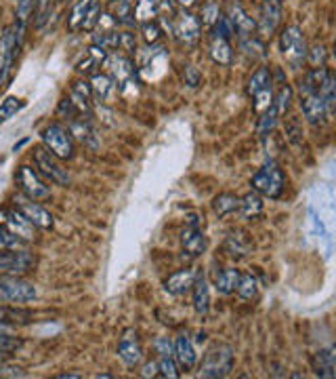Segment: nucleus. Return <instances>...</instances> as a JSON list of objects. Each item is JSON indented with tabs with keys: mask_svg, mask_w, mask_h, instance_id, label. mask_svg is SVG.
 I'll list each match as a JSON object with an SVG mask.
<instances>
[{
	"mask_svg": "<svg viewBox=\"0 0 336 379\" xmlns=\"http://www.w3.org/2000/svg\"><path fill=\"white\" fill-rule=\"evenodd\" d=\"M17 186H19V190L30 198V200H36V202H40V200H46V198H50V190H48V186L42 182V177L34 171V169H30V167H19V171H17Z\"/></svg>",
	"mask_w": 336,
	"mask_h": 379,
	"instance_id": "12",
	"label": "nucleus"
},
{
	"mask_svg": "<svg viewBox=\"0 0 336 379\" xmlns=\"http://www.w3.org/2000/svg\"><path fill=\"white\" fill-rule=\"evenodd\" d=\"M238 279H240V270H236V267H223L221 272L214 276V289L221 295H232V293H236Z\"/></svg>",
	"mask_w": 336,
	"mask_h": 379,
	"instance_id": "26",
	"label": "nucleus"
},
{
	"mask_svg": "<svg viewBox=\"0 0 336 379\" xmlns=\"http://www.w3.org/2000/svg\"><path fill=\"white\" fill-rule=\"evenodd\" d=\"M305 60L309 62V66H311V68H324V66H326V62H328V49H326V44L315 42L313 46H309V49H307V58H305Z\"/></svg>",
	"mask_w": 336,
	"mask_h": 379,
	"instance_id": "38",
	"label": "nucleus"
},
{
	"mask_svg": "<svg viewBox=\"0 0 336 379\" xmlns=\"http://www.w3.org/2000/svg\"><path fill=\"white\" fill-rule=\"evenodd\" d=\"M277 121H279L277 112L273 110V105H269L263 114H259V123H256V135H259L261 139H267V137L273 133V129H275Z\"/></svg>",
	"mask_w": 336,
	"mask_h": 379,
	"instance_id": "34",
	"label": "nucleus"
},
{
	"mask_svg": "<svg viewBox=\"0 0 336 379\" xmlns=\"http://www.w3.org/2000/svg\"><path fill=\"white\" fill-rule=\"evenodd\" d=\"M101 15V0H78L68 19V28L76 30H93Z\"/></svg>",
	"mask_w": 336,
	"mask_h": 379,
	"instance_id": "9",
	"label": "nucleus"
},
{
	"mask_svg": "<svg viewBox=\"0 0 336 379\" xmlns=\"http://www.w3.org/2000/svg\"><path fill=\"white\" fill-rule=\"evenodd\" d=\"M240 206V198L236 194H218L214 200H212V209L218 218H225V215H232L236 213Z\"/></svg>",
	"mask_w": 336,
	"mask_h": 379,
	"instance_id": "31",
	"label": "nucleus"
},
{
	"mask_svg": "<svg viewBox=\"0 0 336 379\" xmlns=\"http://www.w3.org/2000/svg\"><path fill=\"white\" fill-rule=\"evenodd\" d=\"M26 107V101L19 97H7L3 103H0V125L7 123L9 118H13L17 112H21Z\"/></svg>",
	"mask_w": 336,
	"mask_h": 379,
	"instance_id": "36",
	"label": "nucleus"
},
{
	"mask_svg": "<svg viewBox=\"0 0 336 379\" xmlns=\"http://www.w3.org/2000/svg\"><path fill=\"white\" fill-rule=\"evenodd\" d=\"M284 7L282 0H263L259 9V21H256V32L261 36H271L282 24Z\"/></svg>",
	"mask_w": 336,
	"mask_h": 379,
	"instance_id": "13",
	"label": "nucleus"
},
{
	"mask_svg": "<svg viewBox=\"0 0 336 379\" xmlns=\"http://www.w3.org/2000/svg\"><path fill=\"white\" fill-rule=\"evenodd\" d=\"M53 13V0H36L34 3V26L42 28Z\"/></svg>",
	"mask_w": 336,
	"mask_h": 379,
	"instance_id": "40",
	"label": "nucleus"
},
{
	"mask_svg": "<svg viewBox=\"0 0 336 379\" xmlns=\"http://www.w3.org/2000/svg\"><path fill=\"white\" fill-rule=\"evenodd\" d=\"M156 352H158V356H173V344L168 342V337H158Z\"/></svg>",
	"mask_w": 336,
	"mask_h": 379,
	"instance_id": "49",
	"label": "nucleus"
},
{
	"mask_svg": "<svg viewBox=\"0 0 336 379\" xmlns=\"http://www.w3.org/2000/svg\"><path fill=\"white\" fill-rule=\"evenodd\" d=\"M141 32H143V38H145V42H151V44H156V42L160 40V34H162V30H160L158 21H147V24H141Z\"/></svg>",
	"mask_w": 336,
	"mask_h": 379,
	"instance_id": "46",
	"label": "nucleus"
},
{
	"mask_svg": "<svg viewBox=\"0 0 336 379\" xmlns=\"http://www.w3.org/2000/svg\"><path fill=\"white\" fill-rule=\"evenodd\" d=\"M221 7H218V3H206L204 5V9H202V26H206V28H212L214 24H216V19L221 17Z\"/></svg>",
	"mask_w": 336,
	"mask_h": 379,
	"instance_id": "43",
	"label": "nucleus"
},
{
	"mask_svg": "<svg viewBox=\"0 0 336 379\" xmlns=\"http://www.w3.org/2000/svg\"><path fill=\"white\" fill-rule=\"evenodd\" d=\"M19 211L24 213V218L30 224H34V228H40V230L53 228V215L44 206H40L36 200H24L19 204Z\"/></svg>",
	"mask_w": 336,
	"mask_h": 379,
	"instance_id": "20",
	"label": "nucleus"
},
{
	"mask_svg": "<svg viewBox=\"0 0 336 379\" xmlns=\"http://www.w3.org/2000/svg\"><path fill=\"white\" fill-rule=\"evenodd\" d=\"M24 318H28V314H26V312L15 310V308H7V306H0V322H5V324L28 322V320H24Z\"/></svg>",
	"mask_w": 336,
	"mask_h": 379,
	"instance_id": "44",
	"label": "nucleus"
},
{
	"mask_svg": "<svg viewBox=\"0 0 336 379\" xmlns=\"http://www.w3.org/2000/svg\"><path fill=\"white\" fill-rule=\"evenodd\" d=\"M91 91H93V99L97 103H109L111 97H114L116 82L111 80L107 74H95L91 80Z\"/></svg>",
	"mask_w": 336,
	"mask_h": 379,
	"instance_id": "25",
	"label": "nucleus"
},
{
	"mask_svg": "<svg viewBox=\"0 0 336 379\" xmlns=\"http://www.w3.org/2000/svg\"><path fill=\"white\" fill-rule=\"evenodd\" d=\"M24 238H19L11 228L7 226H0V249H26Z\"/></svg>",
	"mask_w": 336,
	"mask_h": 379,
	"instance_id": "39",
	"label": "nucleus"
},
{
	"mask_svg": "<svg viewBox=\"0 0 336 379\" xmlns=\"http://www.w3.org/2000/svg\"><path fill=\"white\" fill-rule=\"evenodd\" d=\"M42 141H44V148L50 150L59 160H70L74 156V139L70 131L57 123L48 125L42 131Z\"/></svg>",
	"mask_w": 336,
	"mask_h": 379,
	"instance_id": "6",
	"label": "nucleus"
},
{
	"mask_svg": "<svg viewBox=\"0 0 336 379\" xmlns=\"http://www.w3.org/2000/svg\"><path fill=\"white\" fill-rule=\"evenodd\" d=\"M324 99V105H326V112H328V118L334 114V107H336V85H334V76L332 72L324 78V82L319 85V91H317Z\"/></svg>",
	"mask_w": 336,
	"mask_h": 379,
	"instance_id": "32",
	"label": "nucleus"
},
{
	"mask_svg": "<svg viewBox=\"0 0 336 379\" xmlns=\"http://www.w3.org/2000/svg\"><path fill=\"white\" fill-rule=\"evenodd\" d=\"M76 377H78V375H72V373H70V375H59V379H76Z\"/></svg>",
	"mask_w": 336,
	"mask_h": 379,
	"instance_id": "56",
	"label": "nucleus"
},
{
	"mask_svg": "<svg viewBox=\"0 0 336 379\" xmlns=\"http://www.w3.org/2000/svg\"><path fill=\"white\" fill-rule=\"evenodd\" d=\"M279 51L292 68H301L307 58V42L299 26H286L279 34Z\"/></svg>",
	"mask_w": 336,
	"mask_h": 379,
	"instance_id": "4",
	"label": "nucleus"
},
{
	"mask_svg": "<svg viewBox=\"0 0 336 379\" xmlns=\"http://www.w3.org/2000/svg\"><path fill=\"white\" fill-rule=\"evenodd\" d=\"M208 53H210L212 62L218 64V66H230V64H232V58H234V51H232L230 38L218 36V34H212V36H210Z\"/></svg>",
	"mask_w": 336,
	"mask_h": 379,
	"instance_id": "22",
	"label": "nucleus"
},
{
	"mask_svg": "<svg viewBox=\"0 0 336 379\" xmlns=\"http://www.w3.org/2000/svg\"><path fill=\"white\" fill-rule=\"evenodd\" d=\"M269 87H271V70H269V68H259V70H254L252 76L248 78L246 91H248L250 97H254V95H259L261 91H265V89H269Z\"/></svg>",
	"mask_w": 336,
	"mask_h": 379,
	"instance_id": "30",
	"label": "nucleus"
},
{
	"mask_svg": "<svg viewBox=\"0 0 336 379\" xmlns=\"http://www.w3.org/2000/svg\"><path fill=\"white\" fill-rule=\"evenodd\" d=\"M240 44H242V51L246 53L248 58H252V60H261V58H265V44H263L259 38L250 36V38L240 40Z\"/></svg>",
	"mask_w": 336,
	"mask_h": 379,
	"instance_id": "41",
	"label": "nucleus"
},
{
	"mask_svg": "<svg viewBox=\"0 0 336 379\" xmlns=\"http://www.w3.org/2000/svg\"><path fill=\"white\" fill-rule=\"evenodd\" d=\"M290 101H292V89L288 85H282V87L277 89V93L273 95V101H271L273 110L277 112L279 118H282L290 110Z\"/></svg>",
	"mask_w": 336,
	"mask_h": 379,
	"instance_id": "35",
	"label": "nucleus"
},
{
	"mask_svg": "<svg viewBox=\"0 0 336 379\" xmlns=\"http://www.w3.org/2000/svg\"><path fill=\"white\" fill-rule=\"evenodd\" d=\"M252 99H254V103H252L254 112H256V114H263V112L267 110V107L271 105V101H273L271 87H269V89H265V91H261V93H259V95H254Z\"/></svg>",
	"mask_w": 336,
	"mask_h": 379,
	"instance_id": "45",
	"label": "nucleus"
},
{
	"mask_svg": "<svg viewBox=\"0 0 336 379\" xmlns=\"http://www.w3.org/2000/svg\"><path fill=\"white\" fill-rule=\"evenodd\" d=\"M70 135H74L80 143H84L88 150H97L99 148V137H97V131L91 127V123L86 118H78V121H72L70 123Z\"/></svg>",
	"mask_w": 336,
	"mask_h": 379,
	"instance_id": "23",
	"label": "nucleus"
},
{
	"mask_svg": "<svg viewBox=\"0 0 336 379\" xmlns=\"http://www.w3.org/2000/svg\"><path fill=\"white\" fill-rule=\"evenodd\" d=\"M158 375L162 377H179V369H177V362H175V356H158Z\"/></svg>",
	"mask_w": 336,
	"mask_h": 379,
	"instance_id": "42",
	"label": "nucleus"
},
{
	"mask_svg": "<svg viewBox=\"0 0 336 379\" xmlns=\"http://www.w3.org/2000/svg\"><path fill=\"white\" fill-rule=\"evenodd\" d=\"M26 373L21 369H15V367H3L0 364V377H24Z\"/></svg>",
	"mask_w": 336,
	"mask_h": 379,
	"instance_id": "51",
	"label": "nucleus"
},
{
	"mask_svg": "<svg viewBox=\"0 0 336 379\" xmlns=\"http://www.w3.org/2000/svg\"><path fill=\"white\" fill-rule=\"evenodd\" d=\"M143 377H156L158 375V362H147L141 371Z\"/></svg>",
	"mask_w": 336,
	"mask_h": 379,
	"instance_id": "52",
	"label": "nucleus"
},
{
	"mask_svg": "<svg viewBox=\"0 0 336 379\" xmlns=\"http://www.w3.org/2000/svg\"><path fill=\"white\" fill-rule=\"evenodd\" d=\"M26 143H28V139H24V141H19V143H15V148H13V152H17V150H19V148H24V146H26Z\"/></svg>",
	"mask_w": 336,
	"mask_h": 379,
	"instance_id": "55",
	"label": "nucleus"
},
{
	"mask_svg": "<svg viewBox=\"0 0 336 379\" xmlns=\"http://www.w3.org/2000/svg\"><path fill=\"white\" fill-rule=\"evenodd\" d=\"M240 215L244 220H256L263 213V200L261 196L252 190L250 194H246L244 198H240V206H238Z\"/></svg>",
	"mask_w": 336,
	"mask_h": 379,
	"instance_id": "29",
	"label": "nucleus"
},
{
	"mask_svg": "<svg viewBox=\"0 0 336 379\" xmlns=\"http://www.w3.org/2000/svg\"><path fill=\"white\" fill-rule=\"evenodd\" d=\"M252 190L259 194V196H265V198H279L284 192V186H286V177H284V171L279 169L273 160L265 162V165L254 173L252 182H250Z\"/></svg>",
	"mask_w": 336,
	"mask_h": 379,
	"instance_id": "2",
	"label": "nucleus"
},
{
	"mask_svg": "<svg viewBox=\"0 0 336 379\" xmlns=\"http://www.w3.org/2000/svg\"><path fill=\"white\" fill-rule=\"evenodd\" d=\"M192 301H194V310L198 314H206L210 308V291H208V281L202 272L196 274V281L192 285Z\"/></svg>",
	"mask_w": 336,
	"mask_h": 379,
	"instance_id": "24",
	"label": "nucleus"
},
{
	"mask_svg": "<svg viewBox=\"0 0 336 379\" xmlns=\"http://www.w3.org/2000/svg\"><path fill=\"white\" fill-rule=\"evenodd\" d=\"M9 360V352H5V350H0V364H5Z\"/></svg>",
	"mask_w": 336,
	"mask_h": 379,
	"instance_id": "54",
	"label": "nucleus"
},
{
	"mask_svg": "<svg viewBox=\"0 0 336 379\" xmlns=\"http://www.w3.org/2000/svg\"><path fill=\"white\" fill-rule=\"evenodd\" d=\"M301 95V110L307 118L309 125L317 127V125H324L326 118H328V112H326V105H324V99L319 93L311 91V93H299Z\"/></svg>",
	"mask_w": 336,
	"mask_h": 379,
	"instance_id": "16",
	"label": "nucleus"
},
{
	"mask_svg": "<svg viewBox=\"0 0 336 379\" xmlns=\"http://www.w3.org/2000/svg\"><path fill=\"white\" fill-rule=\"evenodd\" d=\"M196 270L194 267H183V270H179V272H175V274H171L166 279V283H164V289L171 293V295H175V297H181V295H185V293H189L192 291V285H194V281H196Z\"/></svg>",
	"mask_w": 336,
	"mask_h": 379,
	"instance_id": "19",
	"label": "nucleus"
},
{
	"mask_svg": "<svg viewBox=\"0 0 336 379\" xmlns=\"http://www.w3.org/2000/svg\"><path fill=\"white\" fill-rule=\"evenodd\" d=\"M120 51H124L127 55H131V53H135L137 49V40H135V34L131 32H120Z\"/></svg>",
	"mask_w": 336,
	"mask_h": 379,
	"instance_id": "48",
	"label": "nucleus"
},
{
	"mask_svg": "<svg viewBox=\"0 0 336 379\" xmlns=\"http://www.w3.org/2000/svg\"><path fill=\"white\" fill-rule=\"evenodd\" d=\"M111 3H118V0H111Z\"/></svg>",
	"mask_w": 336,
	"mask_h": 379,
	"instance_id": "58",
	"label": "nucleus"
},
{
	"mask_svg": "<svg viewBox=\"0 0 336 379\" xmlns=\"http://www.w3.org/2000/svg\"><path fill=\"white\" fill-rule=\"evenodd\" d=\"M311 364H313V371H315L317 377L332 379L336 375V352H334V348L330 346V348H324L317 354H313Z\"/></svg>",
	"mask_w": 336,
	"mask_h": 379,
	"instance_id": "21",
	"label": "nucleus"
},
{
	"mask_svg": "<svg viewBox=\"0 0 336 379\" xmlns=\"http://www.w3.org/2000/svg\"><path fill=\"white\" fill-rule=\"evenodd\" d=\"M103 68H107V76L114 80L120 89L135 74L133 62L129 60V55H122V53H114V55H107L105 62H103Z\"/></svg>",
	"mask_w": 336,
	"mask_h": 379,
	"instance_id": "14",
	"label": "nucleus"
},
{
	"mask_svg": "<svg viewBox=\"0 0 336 379\" xmlns=\"http://www.w3.org/2000/svg\"><path fill=\"white\" fill-rule=\"evenodd\" d=\"M171 28H173L175 38L179 42H183V44H194L200 38V34H202L200 19L194 13H189L187 9H179L175 13V17L171 21Z\"/></svg>",
	"mask_w": 336,
	"mask_h": 379,
	"instance_id": "10",
	"label": "nucleus"
},
{
	"mask_svg": "<svg viewBox=\"0 0 336 379\" xmlns=\"http://www.w3.org/2000/svg\"><path fill=\"white\" fill-rule=\"evenodd\" d=\"M59 3H68V0H59Z\"/></svg>",
	"mask_w": 336,
	"mask_h": 379,
	"instance_id": "57",
	"label": "nucleus"
},
{
	"mask_svg": "<svg viewBox=\"0 0 336 379\" xmlns=\"http://www.w3.org/2000/svg\"><path fill=\"white\" fill-rule=\"evenodd\" d=\"M36 259L28 249H0V274L21 276L32 272Z\"/></svg>",
	"mask_w": 336,
	"mask_h": 379,
	"instance_id": "7",
	"label": "nucleus"
},
{
	"mask_svg": "<svg viewBox=\"0 0 336 379\" xmlns=\"http://www.w3.org/2000/svg\"><path fill=\"white\" fill-rule=\"evenodd\" d=\"M158 17V3L156 0H137L133 5V19L135 24H147V21H156Z\"/></svg>",
	"mask_w": 336,
	"mask_h": 379,
	"instance_id": "28",
	"label": "nucleus"
},
{
	"mask_svg": "<svg viewBox=\"0 0 336 379\" xmlns=\"http://www.w3.org/2000/svg\"><path fill=\"white\" fill-rule=\"evenodd\" d=\"M236 291L242 299H254L259 295V283L252 274H240Z\"/></svg>",
	"mask_w": 336,
	"mask_h": 379,
	"instance_id": "37",
	"label": "nucleus"
},
{
	"mask_svg": "<svg viewBox=\"0 0 336 379\" xmlns=\"http://www.w3.org/2000/svg\"><path fill=\"white\" fill-rule=\"evenodd\" d=\"M7 228H11L19 238L32 240L34 238V224H30L21 211H7Z\"/></svg>",
	"mask_w": 336,
	"mask_h": 379,
	"instance_id": "27",
	"label": "nucleus"
},
{
	"mask_svg": "<svg viewBox=\"0 0 336 379\" xmlns=\"http://www.w3.org/2000/svg\"><path fill=\"white\" fill-rule=\"evenodd\" d=\"M185 74H187V85L189 87H198V82H200V74H198V70L194 68V66H187L185 68Z\"/></svg>",
	"mask_w": 336,
	"mask_h": 379,
	"instance_id": "50",
	"label": "nucleus"
},
{
	"mask_svg": "<svg viewBox=\"0 0 336 379\" xmlns=\"http://www.w3.org/2000/svg\"><path fill=\"white\" fill-rule=\"evenodd\" d=\"M206 245H208L206 236L200 230L198 222H189L183 228V232H181V247H183V251L187 255H192V257H198V255H202L206 251Z\"/></svg>",
	"mask_w": 336,
	"mask_h": 379,
	"instance_id": "17",
	"label": "nucleus"
},
{
	"mask_svg": "<svg viewBox=\"0 0 336 379\" xmlns=\"http://www.w3.org/2000/svg\"><path fill=\"white\" fill-rule=\"evenodd\" d=\"M36 287L19 276L0 274V301L9 303H30L36 299Z\"/></svg>",
	"mask_w": 336,
	"mask_h": 379,
	"instance_id": "5",
	"label": "nucleus"
},
{
	"mask_svg": "<svg viewBox=\"0 0 336 379\" xmlns=\"http://www.w3.org/2000/svg\"><path fill=\"white\" fill-rule=\"evenodd\" d=\"M173 356H175V362L183 369V371H192L196 367V360H198V354H196V348H194V342L187 333H181L175 344H173Z\"/></svg>",
	"mask_w": 336,
	"mask_h": 379,
	"instance_id": "18",
	"label": "nucleus"
},
{
	"mask_svg": "<svg viewBox=\"0 0 336 379\" xmlns=\"http://www.w3.org/2000/svg\"><path fill=\"white\" fill-rule=\"evenodd\" d=\"M223 15L227 17V21L232 24L234 34H238L240 40L254 36V32H256V21L246 13V9L238 3V0H227L225 13H223Z\"/></svg>",
	"mask_w": 336,
	"mask_h": 379,
	"instance_id": "11",
	"label": "nucleus"
},
{
	"mask_svg": "<svg viewBox=\"0 0 336 379\" xmlns=\"http://www.w3.org/2000/svg\"><path fill=\"white\" fill-rule=\"evenodd\" d=\"M177 5H179L181 9H189V7L196 5V0H177Z\"/></svg>",
	"mask_w": 336,
	"mask_h": 379,
	"instance_id": "53",
	"label": "nucleus"
},
{
	"mask_svg": "<svg viewBox=\"0 0 336 379\" xmlns=\"http://www.w3.org/2000/svg\"><path fill=\"white\" fill-rule=\"evenodd\" d=\"M34 165L38 169V175H42L44 179H48L55 186H70V173L68 169L62 165V160L55 156L50 150H46L44 146L34 148Z\"/></svg>",
	"mask_w": 336,
	"mask_h": 379,
	"instance_id": "3",
	"label": "nucleus"
},
{
	"mask_svg": "<svg viewBox=\"0 0 336 379\" xmlns=\"http://www.w3.org/2000/svg\"><path fill=\"white\" fill-rule=\"evenodd\" d=\"M118 358L127 364V367H137L143 358V350H141V342H139V333L135 329H127L120 337L118 344Z\"/></svg>",
	"mask_w": 336,
	"mask_h": 379,
	"instance_id": "15",
	"label": "nucleus"
},
{
	"mask_svg": "<svg viewBox=\"0 0 336 379\" xmlns=\"http://www.w3.org/2000/svg\"><path fill=\"white\" fill-rule=\"evenodd\" d=\"M34 3L36 0H17V9H15V30L17 36H24L26 24L30 21V17L34 15Z\"/></svg>",
	"mask_w": 336,
	"mask_h": 379,
	"instance_id": "33",
	"label": "nucleus"
},
{
	"mask_svg": "<svg viewBox=\"0 0 336 379\" xmlns=\"http://www.w3.org/2000/svg\"><path fill=\"white\" fill-rule=\"evenodd\" d=\"M236 354L234 348L227 344H214L206 350L202 364H200V377L214 379V377H227L234 371Z\"/></svg>",
	"mask_w": 336,
	"mask_h": 379,
	"instance_id": "1",
	"label": "nucleus"
},
{
	"mask_svg": "<svg viewBox=\"0 0 336 379\" xmlns=\"http://www.w3.org/2000/svg\"><path fill=\"white\" fill-rule=\"evenodd\" d=\"M17 348H21V340H17L13 333H0V350L13 352Z\"/></svg>",
	"mask_w": 336,
	"mask_h": 379,
	"instance_id": "47",
	"label": "nucleus"
},
{
	"mask_svg": "<svg viewBox=\"0 0 336 379\" xmlns=\"http://www.w3.org/2000/svg\"><path fill=\"white\" fill-rule=\"evenodd\" d=\"M19 44H21V38L17 36L15 26L7 28L3 34H0V87H5V82L11 74Z\"/></svg>",
	"mask_w": 336,
	"mask_h": 379,
	"instance_id": "8",
	"label": "nucleus"
}]
</instances>
